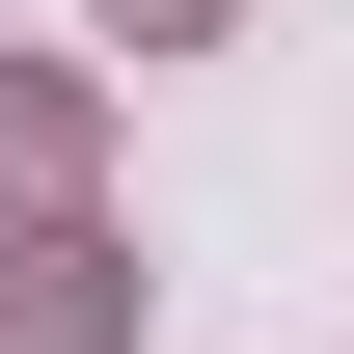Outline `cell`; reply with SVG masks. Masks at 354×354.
I'll return each mask as SVG.
<instances>
[{"instance_id":"2","label":"cell","mask_w":354,"mask_h":354,"mask_svg":"<svg viewBox=\"0 0 354 354\" xmlns=\"http://www.w3.org/2000/svg\"><path fill=\"white\" fill-rule=\"evenodd\" d=\"M0 191H28V218L82 191V82H55V55H0Z\"/></svg>"},{"instance_id":"1","label":"cell","mask_w":354,"mask_h":354,"mask_svg":"<svg viewBox=\"0 0 354 354\" xmlns=\"http://www.w3.org/2000/svg\"><path fill=\"white\" fill-rule=\"evenodd\" d=\"M109 327H136V245H82V218L0 245V354H109Z\"/></svg>"},{"instance_id":"3","label":"cell","mask_w":354,"mask_h":354,"mask_svg":"<svg viewBox=\"0 0 354 354\" xmlns=\"http://www.w3.org/2000/svg\"><path fill=\"white\" fill-rule=\"evenodd\" d=\"M191 28H218V0H109V55H191Z\"/></svg>"}]
</instances>
